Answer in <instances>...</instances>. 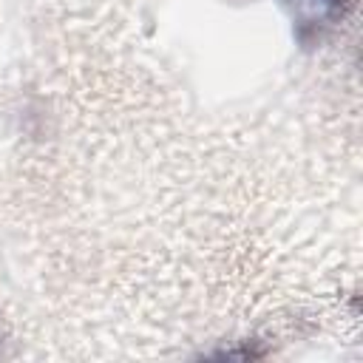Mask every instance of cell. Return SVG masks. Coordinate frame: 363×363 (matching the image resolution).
<instances>
[{"mask_svg": "<svg viewBox=\"0 0 363 363\" xmlns=\"http://www.w3.org/2000/svg\"><path fill=\"white\" fill-rule=\"evenodd\" d=\"M295 23L301 45H320L343 20L349 0H281Z\"/></svg>", "mask_w": 363, "mask_h": 363, "instance_id": "6da1fadb", "label": "cell"}]
</instances>
